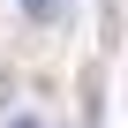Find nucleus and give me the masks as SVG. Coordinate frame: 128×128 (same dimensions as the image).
Segmentation results:
<instances>
[{"label": "nucleus", "instance_id": "f257e3e1", "mask_svg": "<svg viewBox=\"0 0 128 128\" xmlns=\"http://www.w3.org/2000/svg\"><path fill=\"white\" fill-rule=\"evenodd\" d=\"M23 15H53V0H23Z\"/></svg>", "mask_w": 128, "mask_h": 128}, {"label": "nucleus", "instance_id": "f03ea898", "mask_svg": "<svg viewBox=\"0 0 128 128\" xmlns=\"http://www.w3.org/2000/svg\"><path fill=\"white\" fill-rule=\"evenodd\" d=\"M8 128H45V120H30V113H15V120H8Z\"/></svg>", "mask_w": 128, "mask_h": 128}, {"label": "nucleus", "instance_id": "7ed1b4c3", "mask_svg": "<svg viewBox=\"0 0 128 128\" xmlns=\"http://www.w3.org/2000/svg\"><path fill=\"white\" fill-rule=\"evenodd\" d=\"M0 98H8V90H0Z\"/></svg>", "mask_w": 128, "mask_h": 128}]
</instances>
